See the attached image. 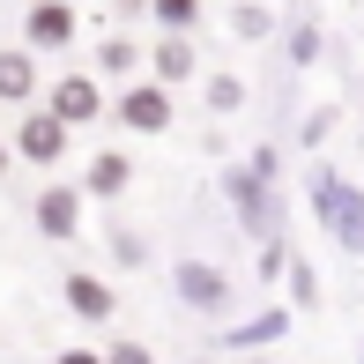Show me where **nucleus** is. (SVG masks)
Wrapping results in <instances>:
<instances>
[{"label": "nucleus", "mask_w": 364, "mask_h": 364, "mask_svg": "<svg viewBox=\"0 0 364 364\" xmlns=\"http://www.w3.org/2000/svg\"><path fill=\"white\" fill-rule=\"evenodd\" d=\"M127 8H141V0H127Z\"/></svg>", "instance_id": "nucleus-23"}, {"label": "nucleus", "mask_w": 364, "mask_h": 364, "mask_svg": "<svg viewBox=\"0 0 364 364\" xmlns=\"http://www.w3.org/2000/svg\"><path fill=\"white\" fill-rule=\"evenodd\" d=\"M171 82H193V38H164L156 45V90H171Z\"/></svg>", "instance_id": "nucleus-12"}, {"label": "nucleus", "mask_w": 364, "mask_h": 364, "mask_svg": "<svg viewBox=\"0 0 364 364\" xmlns=\"http://www.w3.org/2000/svg\"><path fill=\"white\" fill-rule=\"evenodd\" d=\"M97 357H105V364H156L141 342H112V350H97Z\"/></svg>", "instance_id": "nucleus-19"}, {"label": "nucleus", "mask_w": 364, "mask_h": 364, "mask_svg": "<svg viewBox=\"0 0 364 364\" xmlns=\"http://www.w3.org/2000/svg\"><path fill=\"white\" fill-rule=\"evenodd\" d=\"M112 253H119V260H149V245L134 238V230H112Z\"/></svg>", "instance_id": "nucleus-20"}, {"label": "nucleus", "mask_w": 364, "mask_h": 364, "mask_svg": "<svg viewBox=\"0 0 364 364\" xmlns=\"http://www.w3.org/2000/svg\"><path fill=\"white\" fill-rule=\"evenodd\" d=\"M112 112H119V127H134V134H164V127H171V90L127 82V90L112 97Z\"/></svg>", "instance_id": "nucleus-4"}, {"label": "nucleus", "mask_w": 364, "mask_h": 364, "mask_svg": "<svg viewBox=\"0 0 364 364\" xmlns=\"http://www.w3.org/2000/svg\"><path fill=\"white\" fill-rule=\"evenodd\" d=\"M82 15L68 8V0H30L23 8V53H60V45H75Z\"/></svg>", "instance_id": "nucleus-3"}, {"label": "nucleus", "mask_w": 364, "mask_h": 364, "mask_svg": "<svg viewBox=\"0 0 364 364\" xmlns=\"http://www.w3.org/2000/svg\"><path fill=\"white\" fill-rule=\"evenodd\" d=\"M171 290L186 297L193 312H223V305H230V283H223V268H208V260H178V268H171Z\"/></svg>", "instance_id": "nucleus-7"}, {"label": "nucleus", "mask_w": 364, "mask_h": 364, "mask_svg": "<svg viewBox=\"0 0 364 364\" xmlns=\"http://www.w3.org/2000/svg\"><path fill=\"white\" fill-rule=\"evenodd\" d=\"M223 193H230V208H238V223H245V238H260L268 245L275 238V186H260L253 171H223Z\"/></svg>", "instance_id": "nucleus-2"}, {"label": "nucleus", "mask_w": 364, "mask_h": 364, "mask_svg": "<svg viewBox=\"0 0 364 364\" xmlns=\"http://www.w3.org/2000/svg\"><path fill=\"white\" fill-rule=\"evenodd\" d=\"M60 297L75 305V320H90V327H105L112 312H119V297H112L105 275H90V268H68V283H60Z\"/></svg>", "instance_id": "nucleus-8"}, {"label": "nucleus", "mask_w": 364, "mask_h": 364, "mask_svg": "<svg viewBox=\"0 0 364 364\" xmlns=\"http://www.w3.org/2000/svg\"><path fill=\"white\" fill-rule=\"evenodd\" d=\"M127 178H134V156H127V149H105V156L82 171V186H75V193H90V201H119Z\"/></svg>", "instance_id": "nucleus-9"}, {"label": "nucleus", "mask_w": 364, "mask_h": 364, "mask_svg": "<svg viewBox=\"0 0 364 364\" xmlns=\"http://www.w3.org/2000/svg\"><path fill=\"white\" fill-rule=\"evenodd\" d=\"M283 335H290V312H283V305H268L253 327H230V342H238V350H268V342H283Z\"/></svg>", "instance_id": "nucleus-13"}, {"label": "nucleus", "mask_w": 364, "mask_h": 364, "mask_svg": "<svg viewBox=\"0 0 364 364\" xmlns=\"http://www.w3.org/2000/svg\"><path fill=\"white\" fill-rule=\"evenodd\" d=\"M312 216H320V230L342 245V253H364V193L335 171V164H312Z\"/></svg>", "instance_id": "nucleus-1"}, {"label": "nucleus", "mask_w": 364, "mask_h": 364, "mask_svg": "<svg viewBox=\"0 0 364 364\" xmlns=\"http://www.w3.org/2000/svg\"><path fill=\"white\" fill-rule=\"evenodd\" d=\"M275 30V15L268 8H253V0H238V8H230V38H245V45H260Z\"/></svg>", "instance_id": "nucleus-15"}, {"label": "nucleus", "mask_w": 364, "mask_h": 364, "mask_svg": "<svg viewBox=\"0 0 364 364\" xmlns=\"http://www.w3.org/2000/svg\"><path fill=\"white\" fill-rule=\"evenodd\" d=\"M290 290H297V305H320V275L305 260H290Z\"/></svg>", "instance_id": "nucleus-18"}, {"label": "nucleus", "mask_w": 364, "mask_h": 364, "mask_svg": "<svg viewBox=\"0 0 364 364\" xmlns=\"http://www.w3.org/2000/svg\"><path fill=\"white\" fill-rule=\"evenodd\" d=\"M149 15L164 23V38H186V30L201 23V0H149Z\"/></svg>", "instance_id": "nucleus-14"}, {"label": "nucleus", "mask_w": 364, "mask_h": 364, "mask_svg": "<svg viewBox=\"0 0 364 364\" xmlns=\"http://www.w3.org/2000/svg\"><path fill=\"white\" fill-rule=\"evenodd\" d=\"M208 105H216V112H238L245 105V82L238 75H216V82H208Z\"/></svg>", "instance_id": "nucleus-16"}, {"label": "nucleus", "mask_w": 364, "mask_h": 364, "mask_svg": "<svg viewBox=\"0 0 364 364\" xmlns=\"http://www.w3.org/2000/svg\"><path fill=\"white\" fill-rule=\"evenodd\" d=\"M53 364H105V357H97V350H60Z\"/></svg>", "instance_id": "nucleus-21"}, {"label": "nucleus", "mask_w": 364, "mask_h": 364, "mask_svg": "<svg viewBox=\"0 0 364 364\" xmlns=\"http://www.w3.org/2000/svg\"><path fill=\"white\" fill-rule=\"evenodd\" d=\"M8 156H23V164H60V156H68V127H60L53 112H23Z\"/></svg>", "instance_id": "nucleus-5"}, {"label": "nucleus", "mask_w": 364, "mask_h": 364, "mask_svg": "<svg viewBox=\"0 0 364 364\" xmlns=\"http://www.w3.org/2000/svg\"><path fill=\"white\" fill-rule=\"evenodd\" d=\"M45 112H53V119L75 134V127H90L97 112H105V90H97L90 75H60V82H53V97H45Z\"/></svg>", "instance_id": "nucleus-6"}, {"label": "nucleus", "mask_w": 364, "mask_h": 364, "mask_svg": "<svg viewBox=\"0 0 364 364\" xmlns=\"http://www.w3.org/2000/svg\"><path fill=\"white\" fill-rule=\"evenodd\" d=\"M38 97V53L0 45V105H30Z\"/></svg>", "instance_id": "nucleus-11"}, {"label": "nucleus", "mask_w": 364, "mask_h": 364, "mask_svg": "<svg viewBox=\"0 0 364 364\" xmlns=\"http://www.w3.org/2000/svg\"><path fill=\"white\" fill-rule=\"evenodd\" d=\"M97 68H105V75H127V68H134V45H127V38H112L105 53H97Z\"/></svg>", "instance_id": "nucleus-17"}, {"label": "nucleus", "mask_w": 364, "mask_h": 364, "mask_svg": "<svg viewBox=\"0 0 364 364\" xmlns=\"http://www.w3.org/2000/svg\"><path fill=\"white\" fill-rule=\"evenodd\" d=\"M38 230L45 238H75L82 230V193L75 186H45L38 193Z\"/></svg>", "instance_id": "nucleus-10"}, {"label": "nucleus", "mask_w": 364, "mask_h": 364, "mask_svg": "<svg viewBox=\"0 0 364 364\" xmlns=\"http://www.w3.org/2000/svg\"><path fill=\"white\" fill-rule=\"evenodd\" d=\"M0 178H8V141H0Z\"/></svg>", "instance_id": "nucleus-22"}, {"label": "nucleus", "mask_w": 364, "mask_h": 364, "mask_svg": "<svg viewBox=\"0 0 364 364\" xmlns=\"http://www.w3.org/2000/svg\"><path fill=\"white\" fill-rule=\"evenodd\" d=\"M193 364H201V357H193Z\"/></svg>", "instance_id": "nucleus-24"}, {"label": "nucleus", "mask_w": 364, "mask_h": 364, "mask_svg": "<svg viewBox=\"0 0 364 364\" xmlns=\"http://www.w3.org/2000/svg\"><path fill=\"white\" fill-rule=\"evenodd\" d=\"M253 364H260V357H253Z\"/></svg>", "instance_id": "nucleus-25"}]
</instances>
